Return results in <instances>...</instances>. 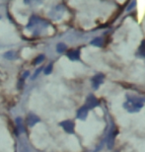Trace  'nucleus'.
<instances>
[{
  "label": "nucleus",
  "mask_w": 145,
  "mask_h": 152,
  "mask_svg": "<svg viewBox=\"0 0 145 152\" xmlns=\"http://www.w3.org/2000/svg\"><path fill=\"white\" fill-rule=\"evenodd\" d=\"M128 101L123 104V108H125L129 113H135V112H139V110L143 107V104L145 102L144 98L141 97L133 96V95H128L126 96Z\"/></svg>",
  "instance_id": "f257e3e1"
},
{
  "label": "nucleus",
  "mask_w": 145,
  "mask_h": 152,
  "mask_svg": "<svg viewBox=\"0 0 145 152\" xmlns=\"http://www.w3.org/2000/svg\"><path fill=\"white\" fill-rule=\"evenodd\" d=\"M99 101L97 100V98L95 96L93 95H89L88 98H87L86 100V104H85V107L88 109V110H90V109H94L95 107H97V106H99Z\"/></svg>",
  "instance_id": "f03ea898"
},
{
  "label": "nucleus",
  "mask_w": 145,
  "mask_h": 152,
  "mask_svg": "<svg viewBox=\"0 0 145 152\" xmlns=\"http://www.w3.org/2000/svg\"><path fill=\"white\" fill-rule=\"evenodd\" d=\"M103 82H104V75L102 73L97 74L92 78V86L94 89H98V87L103 83Z\"/></svg>",
  "instance_id": "7ed1b4c3"
},
{
  "label": "nucleus",
  "mask_w": 145,
  "mask_h": 152,
  "mask_svg": "<svg viewBox=\"0 0 145 152\" xmlns=\"http://www.w3.org/2000/svg\"><path fill=\"white\" fill-rule=\"evenodd\" d=\"M60 126L63 127V129L65 130L66 132L68 133H72L74 132V124L72 123L71 121H64L60 124Z\"/></svg>",
  "instance_id": "20e7f679"
},
{
  "label": "nucleus",
  "mask_w": 145,
  "mask_h": 152,
  "mask_svg": "<svg viewBox=\"0 0 145 152\" xmlns=\"http://www.w3.org/2000/svg\"><path fill=\"white\" fill-rule=\"evenodd\" d=\"M88 109H87L85 106H83L82 108H80L77 112V118H80V120H85L87 118V115H88Z\"/></svg>",
  "instance_id": "39448f33"
},
{
  "label": "nucleus",
  "mask_w": 145,
  "mask_h": 152,
  "mask_svg": "<svg viewBox=\"0 0 145 152\" xmlns=\"http://www.w3.org/2000/svg\"><path fill=\"white\" fill-rule=\"evenodd\" d=\"M39 121H40V118L35 115H29L28 120H27V123H28L29 126H34L36 124L39 123Z\"/></svg>",
  "instance_id": "423d86ee"
},
{
  "label": "nucleus",
  "mask_w": 145,
  "mask_h": 152,
  "mask_svg": "<svg viewBox=\"0 0 145 152\" xmlns=\"http://www.w3.org/2000/svg\"><path fill=\"white\" fill-rule=\"evenodd\" d=\"M114 129H111L110 133L108 134V148H113L114 146Z\"/></svg>",
  "instance_id": "0eeeda50"
},
{
  "label": "nucleus",
  "mask_w": 145,
  "mask_h": 152,
  "mask_svg": "<svg viewBox=\"0 0 145 152\" xmlns=\"http://www.w3.org/2000/svg\"><path fill=\"white\" fill-rule=\"evenodd\" d=\"M67 56H68V58L71 60H78L80 57V53H79V50H70L67 53Z\"/></svg>",
  "instance_id": "6e6552de"
},
{
  "label": "nucleus",
  "mask_w": 145,
  "mask_h": 152,
  "mask_svg": "<svg viewBox=\"0 0 145 152\" xmlns=\"http://www.w3.org/2000/svg\"><path fill=\"white\" fill-rule=\"evenodd\" d=\"M138 53H139L140 56L145 57V39L141 42L140 48H139V50H138Z\"/></svg>",
  "instance_id": "1a4fd4ad"
},
{
  "label": "nucleus",
  "mask_w": 145,
  "mask_h": 152,
  "mask_svg": "<svg viewBox=\"0 0 145 152\" xmlns=\"http://www.w3.org/2000/svg\"><path fill=\"white\" fill-rule=\"evenodd\" d=\"M91 45H97V47H102L103 45V39L102 38H96L91 42Z\"/></svg>",
  "instance_id": "9d476101"
},
{
  "label": "nucleus",
  "mask_w": 145,
  "mask_h": 152,
  "mask_svg": "<svg viewBox=\"0 0 145 152\" xmlns=\"http://www.w3.org/2000/svg\"><path fill=\"white\" fill-rule=\"evenodd\" d=\"M4 57L7 59H15L16 58V53L14 51H8L4 54Z\"/></svg>",
  "instance_id": "9b49d317"
},
{
  "label": "nucleus",
  "mask_w": 145,
  "mask_h": 152,
  "mask_svg": "<svg viewBox=\"0 0 145 152\" xmlns=\"http://www.w3.org/2000/svg\"><path fill=\"white\" fill-rule=\"evenodd\" d=\"M65 48H66V45L64 44H58V45H57L56 50H57V53H63V51L65 50Z\"/></svg>",
  "instance_id": "f8f14e48"
},
{
  "label": "nucleus",
  "mask_w": 145,
  "mask_h": 152,
  "mask_svg": "<svg viewBox=\"0 0 145 152\" xmlns=\"http://www.w3.org/2000/svg\"><path fill=\"white\" fill-rule=\"evenodd\" d=\"M44 59V56L43 54H42V56H39L37 58L35 59V64H39V63H41Z\"/></svg>",
  "instance_id": "ddd939ff"
},
{
  "label": "nucleus",
  "mask_w": 145,
  "mask_h": 152,
  "mask_svg": "<svg viewBox=\"0 0 145 152\" xmlns=\"http://www.w3.org/2000/svg\"><path fill=\"white\" fill-rule=\"evenodd\" d=\"M135 5H136V2L132 1V3H130V4L128 5V9H126V11H130L131 9H133V7H134Z\"/></svg>",
  "instance_id": "4468645a"
},
{
  "label": "nucleus",
  "mask_w": 145,
  "mask_h": 152,
  "mask_svg": "<svg viewBox=\"0 0 145 152\" xmlns=\"http://www.w3.org/2000/svg\"><path fill=\"white\" fill-rule=\"evenodd\" d=\"M20 152H29L28 147H27L26 145L22 144V145H21V148H20Z\"/></svg>",
  "instance_id": "2eb2a0df"
},
{
  "label": "nucleus",
  "mask_w": 145,
  "mask_h": 152,
  "mask_svg": "<svg viewBox=\"0 0 145 152\" xmlns=\"http://www.w3.org/2000/svg\"><path fill=\"white\" fill-rule=\"evenodd\" d=\"M51 69H52V64H50V66H47V67L46 71H44V73H46V74H50V72H51Z\"/></svg>",
  "instance_id": "dca6fc26"
}]
</instances>
